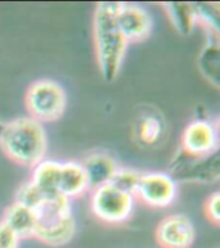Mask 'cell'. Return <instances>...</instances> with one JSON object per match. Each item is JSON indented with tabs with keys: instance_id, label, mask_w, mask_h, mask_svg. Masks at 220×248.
<instances>
[{
	"instance_id": "5",
	"label": "cell",
	"mask_w": 220,
	"mask_h": 248,
	"mask_svg": "<svg viewBox=\"0 0 220 248\" xmlns=\"http://www.w3.org/2000/svg\"><path fill=\"white\" fill-rule=\"evenodd\" d=\"M176 183L214 184L220 178L219 153L209 155H192L179 149L170 162V172Z\"/></svg>"
},
{
	"instance_id": "4",
	"label": "cell",
	"mask_w": 220,
	"mask_h": 248,
	"mask_svg": "<svg viewBox=\"0 0 220 248\" xmlns=\"http://www.w3.org/2000/svg\"><path fill=\"white\" fill-rule=\"evenodd\" d=\"M25 104L30 117L40 124L53 123L63 116L67 96L61 84L54 80L41 78L29 86Z\"/></svg>"
},
{
	"instance_id": "22",
	"label": "cell",
	"mask_w": 220,
	"mask_h": 248,
	"mask_svg": "<svg viewBox=\"0 0 220 248\" xmlns=\"http://www.w3.org/2000/svg\"><path fill=\"white\" fill-rule=\"evenodd\" d=\"M19 241L18 235L7 224L0 221V248H17Z\"/></svg>"
},
{
	"instance_id": "7",
	"label": "cell",
	"mask_w": 220,
	"mask_h": 248,
	"mask_svg": "<svg viewBox=\"0 0 220 248\" xmlns=\"http://www.w3.org/2000/svg\"><path fill=\"white\" fill-rule=\"evenodd\" d=\"M178 197V183L161 171L142 172L135 190V200H139L152 208L172 206Z\"/></svg>"
},
{
	"instance_id": "23",
	"label": "cell",
	"mask_w": 220,
	"mask_h": 248,
	"mask_svg": "<svg viewBox=\"0 0 220 248\" xmlns=\"http://www.w3.org/2000/svg\"><path fill=\"white\" fill-rule=\"evenodd\" d=\"M3 125H4L3 123H0V133H1V129H3Z\"/></svg>"
},
{
	"instance_id": "10",
	"label": "cell",
	"mask_w": 220,
	"mask_h": 248,
	"mask_svg": "<svg viewBox=\"0 0 220 248\" xmlns=\"http://www.w3.org/2000/svg\"><path fill=\"white\" fill-rule=\"evenodd\" d=\"M168 125L160 111L152 107L141 108L131 126V135L139 147L153 148L165 140Z\"/></svg>"
},
{
	"instance_id": "1",
	"label": "cell",
	"mask_w": 220,
	"mask_h": 248,
	"mask_svg": "<svg viewBox=\"0 0 220 248\" xmlns=\"http://www.w3.org/2000/svg\"><path fill=\"white\" fill-rule=\"evenodd\" d=\"M93 35L99 72L107 82L113 81L123 67L127 48L116 23V3L98 4L94 12Z\"/></svg>"
},
{
	"instance_id": "14",
	"label": "cell",
	"mask_w": 220,
	"mask_h": 248,
	"mask_svg": "<svg viewBox=\"0 0 220 248\" xmlns=\"http://www.w3.org/2000/svg\"><path fill=\"white\" fill-rule=\"evenodd\" d=\"M1 221L7 224L13 232L22 238H32L36 228V215L32 208H29L23 204L13 202L4 211Z\"/></svg>"
},
{
	"instance_id": "6",
	"label": "cell",
	"mask_w": 220,
	"mask_h": 248,
	"mask_svg": "<svg viewBox=\"0 0 220 248\" xmlns=\"http://www.w3.org/2000/svg\"><path fill=\"white\" fill-rule=\"evenodd\" d=\"M135 197L106 184L93 189L90 208L93 215L106 224H121L130 217L135 206Z\"/></svg>"
},
{
	"instance_id": "8",
	"label": "cell",
	"mask_w": 220,
	"mask_h": 248,
	"mask_svg": "<svg viewBox=\"0 0 220 248\" xmlns=\"http://www.w3.org/2000/svg\"><path fill=\"white\" fill-rule=\"evenodd\" d=\"M180 149L192 155H209L219 149L218 124L207 119H196L186 126Z\"/></svg>"
},
{
	"instance_id": "18",
	"label": "cell",
	"mask_w": 220,
	"mask_h": 248,
	"mask_svg": "<svg viewBox=\"0 0 220 248\" xmlns=\"http://www.w3.org/2000/svg\"><path fill=\"white\" fill-rule=\"evenodd\" d=\"M196 22L205 30L207 37L219 39L220 7L217 3L193 4Z\"/></svg>"
},
{
	"instance_id": "3",
	"label": "cell",
	"mask_w": 220,
	"mask_h": 248,
	"mask_svg": "<svg viewBox=\"0 0 220 248\" xmlns=\"http://www.w3.org/2000/svg\"><path fill=\"white\" fill-rule=\"evenodd\" d=\"M36 228L34 238L52 247H61L71 242L76 233V221L71 202L62 194L47 197L35 210Z\"/></svg>"
},
{
	"instance_id": "9",
	"label": "cell",
	"mask_w": 220,
	"mask_h": 248,
	"mask_svg": "<svg viewBox=\"0 0 220 248\" xmlns=\"http://www.w3.org/2000/svg\"><path fill=\"white\" fill-rule=\"evenodd\" d=\"M116 23L127 44L146 40L152 31V17L139 4L116 3Z\"/></svg>"
},
{
	"instance_id": "12",
	"label": "cell",
	"mask_w": 220,
	"mask_h": 248,
	"mask_svg": "<svg viewBox=\"0 0 220 248\" xmlns=\"http://www.w3.org/2000/svg\"><path fill=\"white\" fill-rule=\"evenodd\" d=\"M81 163L85 170L89 189L99 188L111 183L113 175L120 167L116 159L106 152L90 153Z\"/></svg>"
},
{
	"instance_id": "19",
	"label": "cell",
	"mask_w": 220,
	"mask_h": 248,
	"mask_svg": "<svg viewBox=\"0 0 220 248\" xmlns=\"http://www.w3.org/2000/svg\"><path fill=\"white\" fill-rule=\"evenodd\" d=\"M141 174L142 172H139L138 170L131 169V167H119L110 184L135 197V190L138 186Z\"/></svg>"
},
{
	"instance_id": "16",
	"label": "cell",
	"mask_w": 220,
	"mask_h": 248,
	"mask_svg": "<svg viewBox=\"0 0 220 248\" xmlns=\"http://www.w3.org/2000/svg\"><path fill=\"white\" fill-rule=\"evenodd\" d=\"M61 162L56 159L44 158L32 167L30 182L39 188L45 196L58 194V182H60Z\"/></svg>"
},
{
	"instance_id": "20",
	"label": "cell",
	"mask_w": 220,
	"mask_h": 248,
	"mask_svg": "<svg viewBox=\"0 0 220 248\" xmlns=\"http://www.w3.org/2000/svg\"><path fill=\"white\" fill-rule=\"evenodd\" d=\"M45 198H47V196L41 192L40 189L36 188L31 182H27L21 184L19 188L17 189L15 196V202L23 204V206H26L29 208H32L35 211L43 203V201Z\"/></svg>"
},
{
	"instance_id": "21",
	"label": "cell",
	"mask_w": 220,
	"mask_h": 248,
	"mask_svg": "<svg viewBox=\"0 0 220 248\" xmlns=\"http://www.w3.org/2000/svg\"><path fill=\"white\" fill-rule=\"evenodd\" d=\"M205 215L214 225L220 224V193L214 192L205 202Z\"/></svg>"
},
{
	"instance_id": "2",
	"label": "cell",
	"mask_w": 220,
	"mask_h": 248,
	"mask_svg": "<svg viewBox=\"0 0 220 248\" xmlns=\"http://www.w3.org/2000/svg\"><path fill=\"white\" fill-rule=\"evenodd\" d=\"M0 147L13 162L25 167H34L47 155V131L43 124L30 116L18 117L3 125Z\"/></svg>"
},
{
	"instance_id": "17",
	"label": "cell",
	"mask_w": 220,
	"mask_h": 248,
	"mask_svg": "<svg viewBox=\"0 0 220 248\" xmlns=\"http://www.w3.org/2000/svg\"><path fill=\"white\" fill-rule=\"evenodd\" d=\"M164 9L174 29L182 35H189L197 26L193 4L169 3L164 4Z\"/></svg>"
},
{
	"instance_id": "15",
	"label": "cell",
	"mask_w": 220,
	"mask_h": 248,
	"mask_svg": "<svg viewBox=\"0 0 220 248\" xmlns=\"http://www.w3.org/2000/svg\"><path fill=\"white\" fill-rule=\"evenodd\" d=\"M198 71L202 78L215 88L220 84V48L219 39L207 37L206 44L201 49L197 58Z\"/></svg>"
},
{
	"instance_id": "11",
	"label": "cell",
	"mask_w": 220,
	"mask_h": 248,
	"mask_svg": "<svg viewBox=\"0 0 220 248\" xmlns=\"http://www.w3.org/2000/svg\"><path fill=\"white\" fill-rule=\"evenodd\" d=\"M194 238L193 222L183 214L166 216L156 228V239L162 248H189Z\"/></svg>"
},
{
	"instance_id": "13",
	"label": "cell",
	"mask_w": 220,
	"mask_h": 248,
	"mask_svg": "<svg viewBox=\"0 0 220 248\" xmlns=\"http://www.w3.org/2000/svg\"><path fill=\"white\" fill-rule=\"evenodd\" d=\"M89 190V184L81 162L67 161L61 162L58 193L71 201L79 198Z\"/></svg>"
}]
</instances>
